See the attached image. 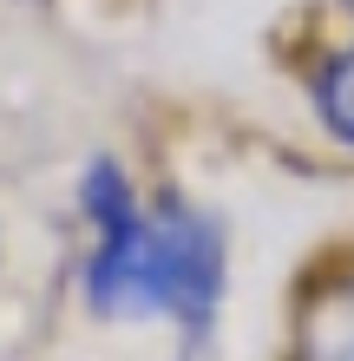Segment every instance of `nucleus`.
<instances>
[{"mask_svg":"<svg viewBox=\"0 0 354 361\" xmlns=\"http://www.w3.org/2000/svg\"><path fill=\"white\" fill-rule=\"evenodd\" d=\"M236 289V230L217 204L164 184L118 230H99L79 263V302L106 329H177L184 348H210Z\"/></svg>","mask_w":354,"mask_h":361,"instance_id":"nucleus-1","label":"nucleus"},{"mask_svg":"<svg viewBox=\"0 0 354 361\" xmlns=\"http://www.w3.org/2000/svg\"><path fill=\"white\" fill-rule=\"evenodd\" d=\"M276 361H354V237H328L296 263Z\"/></svg>","mask_w":354,"mask_h":361,"instance_id":"nucleus-2","label":"nucleus"},{"mask_svg":"<svg viewBox=\"0 0 354 361\" xmlns=\"http://www.w3.org/2000/svg\"><path fill=\"white\" fill-rule=\"evenodd\" d=\"M72 204H79V224L92 230H118L132 210L144 204V190H138V178L125 171V164L112 158V152H99V158H86L79 164V184H72Z\"/></svg>","mask_w":354,"mask_h":361,"instance_id":"nucleus-3","label":"nucleus"}]
</instances>
